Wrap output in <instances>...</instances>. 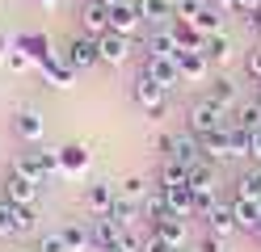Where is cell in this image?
I'll list each match as a JSON object with an SVG mask.
<instances>
[{"label":"cell","instance_id":"1","mask_svg":"<svg viewBox=\"0 0 261 252\" xmlns=\"http://www.w3.org/2000/svg\"><path fill=\"white\" fill-rule=\"evenodd\" d=\"M202 156L211 164H232V160H249V130H240L227 122L223 130L206 134L202 139Z\"/></svg>","mask_w":261,"mask_h":252},{"label":"cell","instance_id":"2","mask_svg":"<svg viewBox=\"0 0 261 252\" xmlns=\"http://www.w3.org/2000/svg\"><path fill=\"white\" fill-rule=\"evenodd\" d=\"M130 101L139 105V114L156 118V122H160V118H165V114L173 109V93L165 89V84H156L148 72H143V67L135 72V80H130Z\"/></svg>","mask_w":261,"mask_h":252},{"label":"cell","instance_id":"3","mask_svg":"<svg viewBox=\"0 0 261 252\" xmlns=\"http://www.w3.org/2000/svg\"><path fill=\"white\" fill-rule=\"evenodd\" d=\"M13 168H17V173H25V177H34V181L42 185L46 177H59V173H63V168H59V147L25 143V147L17 151V160H13Z\"/></svg>","mask_w":261,"mask_h":252},{"label":"cell","instance_id":"4","mask_svg":"<svg viewBox=\"0 0 261 252\" xmlns=\"http://www.w3.org/2000/svg\"><path fill=\"white\" fill-rule=\"evenodd\" d=\"M227 122H232V109H223L215 97H198V101L190 105V114H186V130H190V134H198V139H206V134L223 130Z\"/></svg>","mask_w":261,"mask_h":252},{"label":"cell","instance_id":"5","mask_svg":"<svg viewBox=\"0 0 261 252\" xmlns=\"http://www.w3.org/2000/svg\"><path fill=\"white\" fill-rule=\"evenodd\" d=\"M160 160H177L181 168H194V164H202V139L198 134H190V130H169V134H160Z\"/></svg>","mask_w":261,"mask_h":252},{"label":"cell","instance_id":"6","mask_svg":"<svg viewBox=\"0 0 261 252\" xmlns=\"http://www.w3.org/2000/svg\"><path fill=\"white\" fill-rule=\"evenodd\" d=\"M38 193H42V185L34 177L17 173V168H9L5 181H0V198H5L9 206H38Z\"/></svg>","mask_w":261,"mask_h":252},{"label":"cell","instance_id":"7","mask_svg":"<svg viewBox=\"0 0 261 252\" xmlns=\"http://www.w3.org/2000/svg\"><path fill=\"white\" fill-rule=\"evenodd\" d=\"M42 134H46V118H42V109L21 105L17 114H13V139H17L21 147H25V143H42Z\"/></svg>","mask_w":261,"mask_h":252},{"label":"cell","instance_id":"8","mask_svg":"<svg viewBox=\"0 0 261 252\" xmlns=\"http://www.w3.org/2000/svg\"><path fill=\"white\" fill-rule=\"evenodd\" d=\"M80 202H85V214H110L114 202H118V181H106V177L89 181Z\"/></svg>","mask_w":261,"mask_h":252},{"label":"cell","instance_id":"9","mask_svg":"<svg viewBox=\"0 0 261 252\" xmlns=\"http://www.w3.org/2000/svg\"><path fill=\"white\" fill-rule=\"evenodd\" d=\"M38 72H42V80L51 84V89H72V84H76V76H80L76 67L63 59V50H51L46 59H38Z\"/></svg>","mask_w":261,"mask_h":252},{"label":"cell","instance_id":"10","mask_svg":"<svg viewBox=\"0 0 261 252\" xmlns=\"http://www.w3.org/2000/svg\"><path fill=\"white\" fill-rule=\"evenodd\" d=\"M130 50H135V38H130V34H114V30H110V34H101V38H97V55H101L106 67L126 63Z\"/></svg>","mask_w":261,"mask_h":252},{"label":"cell","instance_id":"11","mask_svg":"<svg viewBox=\"0 0 261 252\" xmlns=\"http://www.w3.org/2000/svg\"><path fill=\"white\" fill-rule=\"evenodd\" d=\"M63 59H68L76 72H89V67L101 63V55H97V38H89V34H76V38L63 46Z\"/></svg>","mask_w":261,"mask_h":252},{"label":"cell","instance_id":"12","mask_svg":"<svg viewBox=\"0 0 261 252\" xmlns=\"http://www.w3.org/2000/svg\"><path fill=\"white\" fill-rule=\"evenodd\" d=\"M177 67H181L186 84H211V76H215V63H211L202 50H181V55H177Z\"/></svg>","mask_w":261,"mask_h":252},{"label":"cell","instance_id":"13","mask_svg":"<svg viewBox=\"0 0 261 252\" xmlns=\"http://www.w3.org/2000/svg\"><path fill=\"white\" fill-rule=\"evenodd\" d=\"M148 231L160 235V240H165L169 248H177V252L190 244V218H173V214H165V218H152Z\"/></svg>","mask_w":261,"mask_h":252},{"label":"cell","instance_id":"14","mask_svg":"<svg viewBox=\"0 0 261 252\" xmlns=\"http://www.w3.org/2000/svg\"><path fill=\"white\" fill-rule=\"evenodd\" d=\"M143 72H148L156 84H165L169 93L177 89V84H186V80H181V67H177V59H165V55H143Z\"/></svg>","mask_w":261,"mask_h":252},{"label":"cell","instance_id":"15","mask_svg":"<svg viewBox=\"0 0 261 252\" xmlns=\"http://www.w3.org/2000/svg\"><path fill=\"white\" fill-rule=\"evenodd\" d=\"M152 189H156V181H152L148 173H126V177L118 181V198L130 202V206H139V210H143V202L152 198Z\"/></svg>","mask_w":261,"mask_h":252},{"label":"cell","instance_id":"16","mask_svg":"<svg viewBox=\"0 0 261 252\" xmlns=\"http://www.w3.org/2000/svg\"><path fill=\"white\" fill-rule=\"evenodd\" d=\"M135 9H139V17H143L148 30H169L177 21V13H173L169 0H135Z\"/></svg>","mask_w":261,"mask_h":252},{"label":"cell","instance_id":"17","mask_svg":"<svg viewBox=\"0 0 261 252\" xmlns=\"http://www.w3.org/2000/svg\"><path fill=\"white\" fill-rule=\"evenodd\" d=\"M202 223H206V231H211V235L227 240V235L236 231V214H232V202H227V198H219L215 206H211V210L202 214Z\"/></svg>","mask_w":261,"mask_h":252},{"label":"cell","instance_id":"18","mask_svg":"<svg viewBox=\"0 0 261 252\" xmlns=\"http://www.w3.org/2000/svg\"><path fill=\"white\" fill-rule=\"evenodd\" d=\"M139 25H143V17H139V9H135V0L110 5V30H114V34H130V38H135Z\"/></svg>","mask_w":261,"mask_h":252},{"label":"cell","instance_id":"19","mask_svg":"<svg viewBox=\"0 0 261 252\" xmlns=\"http://www.w3.org/2000/svg\"><path fill=\"white\" fill-rule=\"evenodd\" d=\"M80 34H89V38H101V34H110V9L101 5V0H93V5L80 9Z\"/></svg>","mask_w":261,"mask_h":252},{"label":"cell","instance_id":"20","mask_svg":"<svg viewBox=\"0 0 261 252\" xmlns=\"http://www.w3.org/2000/svg\"><path fill=\"white\" fill-rule=\"evenodd\" d=\"M202 55H206L211 63H215V67H227V63L236 59V38H232L227 30L211 34V38H206V46H202Z\"/></svg>","mask_w":261,"mask_h":252},{"label":"cell","instance_id":"21","mask_svg":"<svg viewBox=\"0 0 261 252\" xmlns=\"http://www.w3.org/2000/svg\"><path fill=\"white\" fill-rule=\"evenodd\" d=\"M227 202H232V214H236V231L253 235L261 223V202H253V198H227Z\"/></svg>","mask_w":261,"mask_h":252},{"label":"cell","instance_id":"22","mask_svg":"<svg viewBox=\"0 0 261 252\" xmlns=\"http://www.w3.org/2000/svg\"><path fill=\"white\" fill-rule=\"evenodd\" d=\"M59 168L68 177H85L89 173V147L85 143H63L59 147Z\"/></svg>","mask_w":261,"mask_h":252},{"label":"cell","instance_id":"23","mask_svg":"<svg viewBox=\"0 0 261 252\" xmlns=\"http://www.w3.org/2000/svg\"><path fill=\"white\" fill-rule=\"evenodd\" d=\"M143 55H165V59L181 55V46H177V38H173V25L169 30H148V38H143Z\"/></svg>","mask_w":261,"mask_h":252},{"label":"cell","instance_id":"24","mask_svg":"<svg viewBox=\"0 0 261 252\" xmlns=\"http://www.w3.org/2000/svg\"><path fill=\"white\" fill-rule=\"evenodd\" d=\"M232 198H253V202H261V164H249V168L232 181Z\"/></svg>","mask_w":261,"mask_h":252},{"label":"cell","instance_id":"25","mask_svg":"<svg viewBox=\"0 0 261 252\" xmlns=\"http://www.w3.org/2000/svg\"><path fill=\"white\" fill-rule=\"evenodd\" d=\"M13 42H17V46H21V50H25V55L34 59V63L51 55V38H46L42 30H21V34H17V38H13Z\"/></svg>","mask_w":261,"mask_h":252},{"label":"cell","instance_id":"26","mask_svg":"<svg viewBox=\"0 0 261 252\" xmlns=\"http://www.w3.org/2000/svg\"><path fill=\"white\" fill-rule=\"evenodd\" d=\"M186 21L198 30V34H206V38H211V34H219V30H223V9H215V5L206 0V5L194 13V17H186Z\"/></svg>","mask_w":261,"mask_h":252},{"label":"cell","instance_id":"27","mask_svg":"<svg viewBox=\"0 0 261 252\" xmlns=\"http://www.w3.org/2000/svg\"><path fill=\"white\" fill-rule=\"evenodd\" d=\"M206 97H215L223 109H236V105H240V89H236L232 76H211V93H206Z\"/></svg>","mask_w":261,"mask_h":252},{"label":"cell","instance_id":"28","mask_svg":"<svg viewBox=\"0 0 261 252\" xmlns=\"http://www.w3.org/2000/svg\"><path fill=\"white\" fill-rule=\"evenodd\" d=\"M59 235H63V244H68L72 252H89V223H85V218L59 223Z\"/></svg>","mask_w":261,"mask_h":252},{"label":"cell","instance_id":"29","mask_svg":"<svg viewBox=\"0 0 261 252\" xmlns=\"http://www.w3.org/2000/svg\"><path fill=\"white\" fill-rule=\"evenodd\" d=\"M165 198H169V214L173 218H194V193H190V185L165 189Z\"/></svg>","mask_w":261,"mask_h":252},{"label":"cell","instance_id":"30","mask_svg":"<svg viewBox=\"0 0 261 252\" xmlns=\"http://www.w3.org/2000/svg\"><path fill=\"white\" fill-rule=\"evenodd\" d=\"M186 177H190V168H181L177 160H160V168H156V185L160 189H177V185H186Z\"/></svg>","mask_w":261,"mask_h":252},{"label":"cell","instance_id":"31","mask_svg":"<svg viewBox=\"0 0 261 252\" xmlns=\"http://www.w3.org/2000/svg\"><path fill=\"white\" fill-rule=\"evenodd\" d=\"M34 231H38V206H13V240H25Z\"/></svg>","mask_w":261,"mask_h":252},{"label":"cell","instance_id":"32","mask_svg":"<svg viewBox=\"0 0 261 252\" xmlns=\"http://www.w3.org/2000/svg\"><path fill=\"white\" fill-rule=\"evenodd\" d=\"M232 126H240V130H261V105L257 101H240V105L232 109Z\"/></svg>","mask_w":261,"mask_h":252},{"label":"cell","instance_id":"33","mask_svg":"<svg viewBox=\"0 0 261 252\" xmlns=\"http://www.w3.org/2000/svg\"><path fill=\"white\" fill-rule=\"evenodd\" d=\"M173 38H177L181 50H202L206 46V34H198L190 21H173Z\"/></svg>","mask_w":261,"mask_h":252},{"label":"cell","instance_id":"34","mask_svg":"<svg viewBox=\"0 0 261 252\" xmlns=\"http://www.w3.org/2000/svg\"><path fill=\"white\" fill-rule=\"evenodd\" d=\"M34 252H72V248L63 244L59 227H51V231H38V240H34Z\"/></svg>","mask_w":261,"mask_h":252},{"label":"cell","instance_id":"35","mask_svg":"<svg viewBox=\"0 0 261 252\" xmlns=\"http://www.w3.org/2000/svg\"><path fill=\"white\" fill-rule=\"evenodd\" d=\"M190 252H227V248H223V240H219V235H211V231H202L198 240L190 244Z\"/></svg>","mask_w":261,"mask_h":252},{"label":"cell","instance_id":"36","mask_svg":"<svg viewBox=\"0 0 261 252\" xmlns=\"http://www.w3.org/2000/svg\"><path fill=\"white\" fill-rule=\"evenodd\" d=\"M5 63L13 67V72H25V67H34V59H30L25 50L17 46V42H13V50H9V55H5Z\"/></svg>","mask_w":261,"mask_h":252},{"label":"cell","instance_id":"37","mask_svg":"<svg viewBox=\"0 0 261 252\" xmlns=\"http://www.w3.org/2000/svg\"><path fill=\"white\" fill-rule=\"evenodd\" d=\"M169 5H173V13H177V21H186V17H194L206 0H169Z\"/></svg>","mask_w":261,"mask_h":252},{"label":"cell","instance_id":"38","mask_svg":"<svg viewBox=\"0 0 261 252\" xmlns=\"http://www.w3.org/2000/svg\"><path fill=\"white\" fill-rule=\"evenodd\" d=\"M244 72H249V80H253V84H261V46L244 55Z\"/></svg>","mask_w":261,"mask_h":252},{"label":"cell","instance_id":"39","mask_svg":"<svg viewBox=\"0 0 261 252\" xmlns=\"http://www.w3.org/2000/svg\"><path fill=\"white\" fill-rule=\"evenodd\" d=\"M0 240H13V206L0 198Z\"/></svg>","mask_w":261,"mask_h":252},{"label":"cell","instance_id":"40","mask_svg":"<svg viewBox=\"0 0 261 252\" xmlns=\"http://www.w3.org/2000/svg\"><path fill=\"white\" fill-rule=\"evenodd\" d=\"M139 252H177V248H169L165 240H160V235H152V231H148V235H143V248H139Z\"/></svg>","mask_w":261,"mask_h":252},{"label":"cell","instance_id":"41","mask_svg":"<svg viewBox=\"0 0 261 252\" xmlns=\"http://www.w3.org/2000/svg\"><path fill=\"white\" fill-rule=\"evenodd\" d=\"M249 160H253V164H261V130H253V134H249Z\"/></svg>","mask_w":261,"mask_h":252},{"label":"cell","instance_id":"42","mask_svg":"<svg viewBox=\"0 0 261 252\" xmlns=\"http://www.w3.org/2000/svg\"><path fill=\"white\" fill-rule=\"evenodd\" d=\"M261 9V0H236V13H244V17H253Z\"/></svg>","mask_w":261,"mask_h":252},{"label":"cell","instance_id":"43","mask_svg":"<svg viewBox=\"0 0 261 252\" xmlns=\"http://www.w3.org/2000/svg\"><path fill=\"white\" fill-rule=\"evenodd\" d=\"M9 50H13V34H5V30H0V59H5Z\"/></svg>","mask_w":261,"mask_h":252},{"label":"cell","instance_id":"44","mask_svg":"<svg viewBox=\"0 0 261 252\" xmlns=\"http://www.w3.org/2000/svg\"><path fill=\"white\" fill-rule=\"evenodd\" d=\"M249 25H253V34H257V38H261V9H257V13L249 17Z\"/></svg>","mask_w":261,"mask_h":252},{"label":"cell","instance_id":"45","mask_svg":"<svg viewBox=\"0 0 261 252\" xmlns=\"http://www.w3.org/2000/svg\"><path fill=\"white\" fill-rule=\"evenodd\" d=\"M249 240H253V244H261V223H257V231H253V235H249Z\"/></svg>","mask_w":261,"mask_h":252},{"label":"cell","instance_id":"46","mask_svg":"<svg viewBox=\"0 0 261 252\" xmlns=\"http://www.w3.org/2000/svg\"><path fill=\"white\" fill-rule=\"evenodd\" d=\"M38 5H42V9H55V5H59V0H38Z\"/></svg>","mask_w":261,"mask_h":252},{"label":"cell","instance_id":"47","mask_svg":"<svg viewBox=\"0 0 261 252\" xmlns=\"http://www.w3.org/2000/svg\"><path fill=\"white\" fill-rule=\"evenodd\" d=\"M101 5H106V9H110V5H122V0H101Z\"/></svg>","mask_w":261,"mask_h":252},{"label":"cell","instance_id":"48","mask_svg":"<svg viewBox=\"0 0 261 252\" xmlns=\"http://www.w3.org/2000/svg\"><path fill=\"white\" fill-rule=\"evenodd\" d=\"M85 5H93V0H76V9H85Z\"/></svg>","mask_w":261,"mask_h":252},{"label":"cell","instance_id":"49","mask_svg":"<svg viewBox=\"0 0 261 252\" xmlns=\"http://www.w3.org/2000/svg\"><path fill=\"white\" fill-rule=\"evenodd\" d=\"M253 101H257V105H261V84H257V97H253Z\"/></svg>","mask_w":261,"mask_h":252}]
</instances>
